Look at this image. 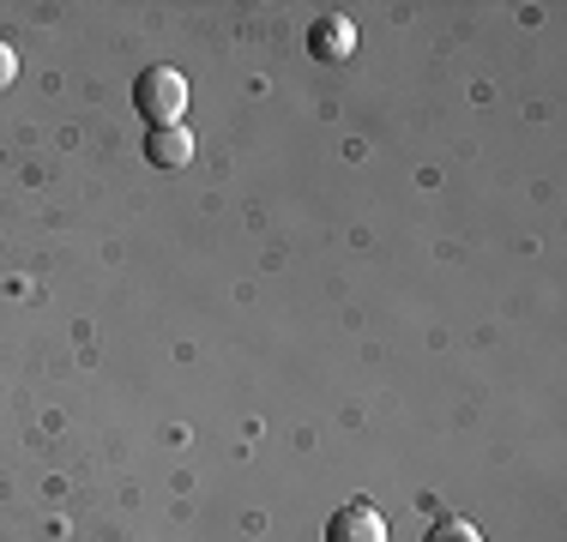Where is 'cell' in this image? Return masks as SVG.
I'll list each match as a JSON object with an SVG mask.
<instances>
[{"mask_svg": "<svg viewBox=\"0 0 567 542\" xmlns=\"http://www.w3.org/2000/svg\"><path fill=\"white\" fill-rule=\"evenodd\" d=\"M7 79H12V49L0 43V85H7Z\"/></svg>", "mask_w": 567, "mask_h": 542, "instance_id": "5b68a950", "label": "cell"}, {"mask_svg": "<svg viewBox=\"0 0 567 542\" xmlns=\"http://www.w3.org/2000/svg\"><path fill=\"white\" fill-rule=\"evenodd\" d=\"M308 54H315V61H350V54H357V24L339 19V12H327V19L308 31Z\"/></svg>", "mask_w": 567, "mask_h": 542, "instance_id": "3957f363", "label": "cell"}, {"mask_svg": "<svg viewBox=\"0 0 567 542\" xmlns=\"http://www.w3.org/2000/svg\"><path fill=\"white\" fill-rule=\"evenodd\" d=\"M327 542H393V531H386V519L369 507V500H350V507L332 512Z\"/></svg>", "mask_w": 567, "mask_h": 542, "instance_id": "7a4b0ae2", "label": "cell"}, {"mask_svg": "<svg viewBox=\"0 0 567 542\" xmlns=\"http://www.w3.org/2000/svg\"><path fill=\"white\" fill-rule=\"evenodd\" d=\"M145 157H152L157 169H182V163H194V133L187 127H152Z\"/></svg>", "mask_w": 567, "mask_h": 542, "instance_id": "277c9868", "label": "cell"}, {"mask_svg": "<svg viewBox=\"0 0 567 542\" xmlns=\"http://www.w3.org/2000/svg\"><path fill=\"white\" fill-rule=\"evenodd\" d=\"M133 103L152 127H182V108H187V79L175 66H145L140 85H133Z\"/></svg>", "mask_w": 567, "mask_h": 542, "instance_id": "6da1fadb", "label": "cell"}]
</instances>
